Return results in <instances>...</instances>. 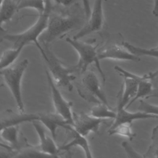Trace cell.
Here are the masks:
<instances>
[{"mask_svg": "<svg viewBox=\"0 0 158 158\" xmlns=\"http://www.w3.org/2000/svg\"><path fill=\"white\" fill-rule=\"evenodd\" d=\"M156 48H158V44L157 45V46H156Z\"/></svg>", "mask_w": 158, "mask_h": 158, "instance_id": "obj_28", "label": "cell"}, {"mask_svg": "<svg viewBox=\"0 0 158 158\" xmlns=\"http://www.w3.org/2000/svg\"><path fill=\"white\" fill-rule=\"evenodd\" d=\"M156 77L157 79V84H158V70H157V74ZM151 97H158V87H157V91L156 92L155 91L152 92V94L150 96L149 98H151Z\"/></svg>", "mask_w": 158, "mask_h": 158, "instance_id": "obj_27", "label": "cell"}, {"mask_svg": "<svg viewBox=\"0 0 158 158\" xmlns=\"http://www.w3.org/2000/svg\"><path fill=\"white\" fill-rule=\"evenodd\" d=\"M77 84L78 94L85 100L95 103L109 105L106 93L102 89L98 77L91 70H86Z\"/></svg>", "mask_w": 158, "mask_h": 158, "instance_id": "obj_6", "label": "cell"}, {"mask_svg": "<svg viewBox=\"0 0 158 158\" xmlns=\"http://www.w3.org/2000/svg\"><path fill=\"white\" fill-rule=\"evenodd\" d=\"M80 23V19L77 16L64 15L51 11L47 28L39 40L41 43L49 44L77 28Z\"/></svg>", "mask_w": 158, "mask_h": 158, "instance_id": "obj_3", "label": "cell"}, {"mask_svg": "<svg viewBox=\"0 0 158 158\" xmlns=\"http://www.w3.org/2000/svg\"><path fill=\"white\" fill-rule=\"evenodd\" d=\"M108 133L110 135H118L125 136L129 138L130 141H131L136 136V134L132 131L131 124L128 123L120 124L114 128H109L108 130Z\"/></svg>", "mask_w": 158, "mask_h": 158, "instance_id": "obj_20", "label": "cell"}, {"mask_svg": "<svg viewBox=\"0 0 158 158\" xmlns=\"http://www.w3.org/2000/svg\"><path fill=\"white\" fill-rule=\"evenodd\" d=\"M121 44L126 48L128 51H129L132 54L137 56H149L158 59V48H154L151 49H146L140 47H138L130 44L127 41H122Z\"/></svg>", "mask_w": 158, "mask_h": 158, "instance_id": "obj_18", "label": "cell"}, {"mask_svg": "<svg viewBox=\"0 0 158 158\" xmlns=\"http://www.w3.org/2000/svg\"><path fill=\"white\" fill-rule=\"evenodd\" d=\"M51 11V4L50 0H46L45 10L43 14L39 15L35 23L22 33L7 34L4 36L3 38L12 43L13 47H25L30 43H34L41 54L43 52V49L39 41V39L47 28Z\"/></svg>", "mask_w": 158, "mask_h": 158, "instance_id": "obj_1", "label": "cell"}, {"mask_svg": "<svg viewBox=\"0 0 158 158\" xmlns=\"http://www.w3.org/2000/svg\"><path fill=\"white\" fill-rule=\"evenodd\" d=\"M152 14L154 16L158 17V0H154Z\"/></svg>", "mask_w": 158, "mask_h": 158, "instance_id": "obj_26", "label": "cell"}, {"mask_svg": "<svg viewBox=\"0 0 158 158\" xmlns=\"http://www.w3.org/2000/svg\"><path fill=\"white\" fill-rule=\"evenodd\" d=\"M65 130L70 134L72 139L59 148L60 151H68L70 148L74 146H78L82 149L86 157H93L89 143L85 138V136L78 132L72 125H69Z\"/></svg>", "mask_w": 158, "mask_h": 158, "instance_id": "obj_13", "label": "cell"}, {"mask_svg": "<svg viewBox=\"0 0 158 158\" xmlns=\"http://www.w3.org/2000/svg\"><path fill=\"white\" fill-rule=\"evenodd\" d=\"M65 41L73 48L78 55V62L75 65L77 71L83 73L87 70L88 66L94 63L101 74L102 81L104 82L106 77L100 65L98 50L97 49L98 46L94 45V43L96 41L95 39L88 41H82L78 39L67 37L65 38Z\"/></svg>", "mask_w": 158, "mask_h": 158, "instance_id": "obj_4", "label": "cell"}, {"mask_svg": "<svg viewBox=\"0 0 158 158\" xmlns=\"http://www.w3.org/2000/svg\"><path fill=\"white\" fill-rule=\"evenodd\" d=\"M27 8L35 9L39 14H41L46 8V0H21L18 4V10Z\"/></svg>", "mask_w": 158, "mask_h": 158, "instance_id": "obj_19", "label": "cell"}, {"mask_svg": "<svg viewBox=\"0 0 158 158\" xmlns=\"http://www.w3.org/2000/svg\"><path fill=\"white\" fill-rule=\"evenodd\" d=\"M138 109L139 111L158 116V105L149 104L141 99L139 100V105Z\"/></svg>", "mask_w": 158, "mask_h": 158, "instance_id": "obj_22", "label": "cell"}, {"mask_svg": "<svg viewBox=\"0 0 158 158\" xmlns=\"http://www.w3.org/2000/svg\"><path fill=\"white\" fill-rule=\"evenodd\" d=\"M19 125H10L1 128V137L6 142L9 144L10 148L15 151H19Z\"/></svg>", "mask_w": 158, "mask_h": 158, "instance_id": "obj_14", "label": "cell"}, {"mask_svg": "<svg viewBox=\"0 0 158 158\" xmlns=\"http://www.w3.org/2000/svg\"><path fill=\"white\" fill-rule=\"evenodd\" d=\"M89 114L98 118L114 119L116 117V110H113L109 105L99 103L91 108Z\"/></svg>", "mask_w": 158, "mask_h": 158, "instance_id": "obj_16", "label": "cell"}, {"mask_svg": "<svg viewBox=\"0 0 158 158\" xmlns=\"http://www.w3.org/2000/svg\"><path fill=\"white\" fill-rule=\"evenodd\" d=\"M104 23V14L102 7V0H95L87 22L73 36V38L80 40L88 35L99 31L102 28Z\"/></svg>", "mask_w": 158, "mask_h": 158, "instance_id": "obj_8", "label": "cell"}, {"mask_svg": "<svg viewBox=\"0 0 158 158\" xmlns=\"http://www.w3.org/2000/svg\"><path fill=\"white\" fill-rule=\"evenodd\" d=\"M56 3L64 6H70L73 4L75 2V0H53Z\"/></svg>", "mask_w": 158, "mask_h": 158, "instance_id": "obj_25", "label": "cell"}, {"mask_svg": "<svg viewBox=\"0 0 158 158\" xmlns=\"http://www.w3.org/2000/svg\"><path fill=\"white\" fill-rule=\"evenodd\" d=\"M81 1H82V2H83V4L85 15H86V18L88 19L89 17V16L91 14V7H90L89 0H81Z\"/></svg>", "mask_w": 158, "mask_h": 158, "instance_id": "obj_24", "label": "cell"}, {"mask_svg": "<svg viewBox=\"0 0 158 158\" xmlns=\"http://www.w3.org/2000/svg\"><path fill=\"white\" fill-rule=\"evenodd\" d=\"M17 6L14 0H1L0 17L1 25L10 20L15 12L18 10Z\"/></svg>", "mask_w": 158, "mask_h": 158, "instance_id": "obj_15", "label": "cell"}, {"mask_svg": "<svg viewBox=\"0 0 158 158\" xmlns=\"http://www.w3.org/2000/svg\"><path fill=\"white\" fill-rule=\"evenodd\" d=\"M105 120L85 112H73V127L78 132L86 136L90 133H98L100 125Z\"/></svg>", "mask_w": 158, "mask_h": 158, "instance_id": "obj_9", "label": "cell"}, {"mask_svg": "<svg viewBox=\"0 0 158 158\" xmlns=\"http://www.w3.org/2000/svg\"><path fill=\"white\" fill-rule=\"evenodd\" d=\"M148 118H158V116L139 110L136 112H130L127 110V108L125 107L122 105L118 100H117V105L116 107V117L114 119V122L109 128H114L120 124H131L132 122L135 120Z\"/></svg>", "mask_w": 158, "mask_h": 158, "instance_id": "obj_12", "label": "cell"}, {"mask_svg": "<svg viewBox=\"0 0 158 158\" xmlns=\"http://www.w3.org/2000/svg\"><path fill=\"white\" fill-rule=\"evenodd\" d=\"M122 146L128 157H144V156H142L127 141H123L122 143Z\"/></svg>", "mask_w": 158, "mask_h": 158, "instance_id": "obj_23", "label": "cell"}, {"mask_svg": "<svg viewBox=\"0 0 158 158\" xmlns=\"http://www.w3.org/2000/svg\"><path fill=\"white\" fill-rule=\"evenodd\" d=\"M24 47H13L5 50L1 55L0 60L1 69L10 67L18 58Z\"/></svg>", "mask_w": 158, "mask_h": 158, "instance_id": "obj_17", "label": "cell"}, {"mask_svg": "<svg viewBox=\"0 0 158 158\" xmlns=\"http://www.w3.org/2000/svg\"><path fill=\"white\" fill-rule=\"evenodd\" d=\"M144 157H158V125L152 129L151 143Z\"/></svg>", "mask_w": 158, "mask_h": 158, "instance_id": "obj_21", "label": "cell"}, {"mask_svg": "<svg viewBox=\"0 0 158 158\" xmlns=\"http://www.w3.org/2000/svg\"><path fill=\"white\" fill-rule=\"evenodd\" d=\"M32 125L39 138V145L36 148L50 157H59L60 150L54 142V139L48 136L46 133L44 125L40 121H33Z\"/></svg>", "mask_w": 158, "mask_h": 158, "instance_id": "obj_11", "label": "cell"}, {"mask_svg": "<svg viewBox=\"0 0 158 158\" xmlns=\"http://www.w3.org/2000/svg\"><path fill=\"white\" fill-rule=\"evenodd\" d=\"M48 85L51 94V99L55 109V112L61 116L69 124L73 123V112L72 111V102L66 100L57 88V86L54 81L49 70L46 68Z\"/></svg>", "mask_w": 158, "mask_h": 158, "instance_id": "obj_7", "label": "cell"}, {"mask_svg": "<svg viewBox=\"0 0 158 158\" xmlns=\"http://www.w3.org/2000/svg\"><path fill=\"white\" fill-rule=\"evenodd\" d=\"M43 49L41 54L43 59L44 60L54 81L57 86L67 88L69 91L73 89L72 82L75 80L76 77L73 75L77 71L76 66H65L55 55L51 49L49 44L40 43Z\"/></svg>", "mask_w": 158, "mask_h": 158, "instance_id": "obj_2", "label": "cell"}, {"mask_svg": "<svg viewBox=\"0 0 158 158\" xmlns=\"http://www.w3.org/2000/svg\"><path fill=\"white\" fill-rule=\"evenodd\" d=\"M98 58L100 60L102 59H112L139 62L141 60L139 56L130 52L122 44L117 45V44H111L101 50H98Z\"/></svg>", "mask_w": 158, "mask_h": 158, "instance_id": "obj_10", "label": "cell"}, {"mask_svg": "<svg viewBox=\"0 0 158 158\" xmlns=\"http://www.w3.org/2000/svg\"><path fill=\"white\" fill-rule=\"evenodd\" d=\"M28 65V60L25 59L15 65L1 69V74L9 88L19 112H24V103L22 94V81L23 73Z\"/></svg>", "mask_w": 158, "mask_h": 158, "instance_id": "obj_5", "label": "cell"}]
</instances>
